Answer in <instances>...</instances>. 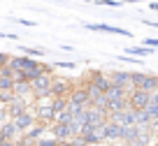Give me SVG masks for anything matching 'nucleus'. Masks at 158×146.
Listing matches in <instances>:
<instances>
[]
</instances>
